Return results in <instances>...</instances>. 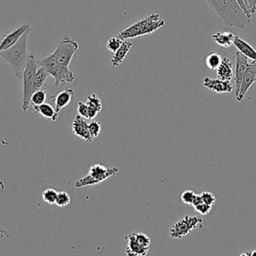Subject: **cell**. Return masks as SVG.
I'll return each instance as SVG.
<instances>
[{"label":"cell","mask_w":256,"mask_h":256,"mask_svg":"<svg viewBox=\"0 0 256 256\" xmlns=\"http://www.w3.org/2000/svg\"><path fill=\"white\" fill-rule=\"evenodd\" d=\"M209 7L228 27L244 29L250 22L236 0H206Z\"/></svg>","instance_id":"obj_1"},{"label":"cell","mask_w":256,"mask_h":256,"mask_svg":"<svg viewBox=\"0 0 256 256\" xmlns=\"http://www.w3.org/2000/svg\"><path fill=\"white\" fill-rule=\"evenodd\" d=\"M28 32L29 30L26 31L13 46L0 52V57L11 65L17 79L22 78V73L29 57L27 54Z\"/></svg>","instance_id":"obj_2"},{"label":"cell","mask_w":256,"mask_h":256,"mask_svg":"<svg viewBox=\"0 0 256 256\" xmlns=\"http://www.w3.org/2000/svg\"><path fill=\"white\" fill-rule=\"evenodd\" d=\"M165 25V20L158 13H152L149 16L133 23L121 30L118 37L122 40H129L136 37L151 34Z\"/></svg>","instance_id":"obj_3"},{"label":"cell","mask_w":256,"mask_h":256,"mask_svg":"<svg viewBox=\"0 0 256 256\" xmlns=\"http://www.w3.org/2000/svg\"><path fill=\"white\" fill-rule=\"evenodd\" d=\"M39 65L36 62V59L33 55H29L28 61L22 73V81H23V96L21 109L23 112H27L31 105V96L33 94V84L36 71Z\"/></svg>","instance_id":"obj_4"},{"label":"cell","mask_w":256,"mask_h":256,"mask_svg":"<svg viewBox=\"0 0 256 256\" xmlns=\"http://www.w3.org/2000/svg\"><path fill=\"white\" fill-rule=\"evenodd\" d=\"M37 63L39 66L44 67L49 75L54 78L55 87H58L62 83H71L75 79V75L69 67L59 64L51 55L40 59Z\"/></svg>","instance_id":"obj_5"},{"label":"cell","mask_w":256,"mask_h":256,"mask_svg":"<svg viewBox=\"0 0 256 256\" xmlns=\"http://www.w3.org/2000/svg\"><path fill=\"white\" fill-rule=\"evenodd\" d=\"M118 172L119 169L117 167L107 168L102 164H94L90 167L89 172L85 177H82L75 182V187L82 188L87 186H94L100 182L105 181L111 176L118 174Z\"/></svg>","instance_id":"obj_6"},{"label":"cell","mask_w":256,"mask_h":256,"mask_svg":"<svg viewBox=\"0 0 256 256\" xmlns=\"http://www.w3.org/2000/svg\"><path fill=\"white\" fill-rule=\"evenodd\" d=\"M79 44L77 41L73 40L70 37H64L62 38L55 50L50 54L59 64L69 67L71 60L74 56V54L78 51Z\"/></svg>","instance_id":"obj_7"},{"label":"cell","mask_w":256,"mask_h":256,"mask_svg":"<svg viewBox=\"0 0 256 256\" xmlns=\"http://www.w3.org/2000/svg\"><path fill=\"white\" fill-rule=\"evenodd\" d=\"M203 226V219L196 216H185L178 219L170 227V236L173 239H180L188 235L193 229Z\"/></svg>","instance_id":"obj_8"},{"label":"cell","mask_w":256,"mask_h":256,"mask_svg":"<svg viewBox=\"0 0 256 256\" xmlns=\"http://www.w3.org/2000/svg\"><path fill=\"white\" fill-rule=\"evenodd\" d=\"M250 60L242 55L240 52L235 53V70H234V81H235V97L239 93L241 82L249 67Z\"/></svg>","instance_id":"obj_9"},{"label":"cell","mask_w":256,"mask_h":256,"mask_svg":"<svg viewBox=\"0 0 256 256\" xmlns=\"http://www.w3.org/2000/svg\"><path fill=\"white\" fill-rule=\"evenodd\" d=\"M256 79V62L255 61H250L249 67L243 77V80L241 82V86L239 89L238 95L235 97L238 102H242L244 97L246 96L247 91L251 87V85L255 82Z\"/></svg>","instance_id":"obj_10"},{"label":"cell","mask_w":256,"mask_h":256,"mask_svg":"<svg viewBox=\"0 0 256 256\" xmlns=\"http://www.w3.org/2000/svg\"><path fill=\"white\" fill-rule=\"evenodd\" d=\"M87 119L83 118L80 115H76L72 122V132L74 135L79 137L81 140L86 142L94 141L90 135Z\"/></svg>","instance_id":"obj_11"},{"label":"cell","mask_w":256,"mask_h":256,"mask_svg":"<svg viewBox=\"0 0 256 256\" xmlns=\"http://www.w3.org/2000/svg\"><path fill=\"white\" fill-rule=\"evenodd\" d=\"M203 86L215 93H230L233 90V85L231 81L221 80L219 78L213 79L210 77H204Z\"/></svg>","instance_id":"obj_12"},{"label":"cell","mask_w":256,"mask_h":256,"mask_svg":"<svg viewBox=\"0 0 256 256\" xmlns=\"http://www.w3.org/2000/svg\"><path fill=\"white\" fill-rule=\"evenodd\" d=\"M29 29H30L29 24H23L20 27H18L17 29H15V30L9 32L8 34H6L5 36H3V38L1 39V42H0V52L13 46L22 37V35Z\"/></svg>","instance_id":"obj_13"},{"label":"cell","mask_w":256,"mask_h":256,"mask_svg":"<svg viewBox=\"0 0 256 256\" xmlns=\"http://www.w3.org/2000/svg\"><path fill=\"white\" fill-rule=\"evenodd\" d=\"M233 45L237 48L238 52H240L242 55L247 57L249 60L256 62V49L250 43L246 42L239 36L235 35L233 40Z\"/></svg>","instance_id":"obj_14"},{"label":"cell","mask_w":256,"mask_h":256,"mask_svg":"<svg viewBox=\"0 0 256 256\" xmlns=\"http://www.w3.org/2000/svg\"><path fill=\"white\" fill-rule=\"evenodd\" d=\"M132 47H133V42H131L129 40H123L121 46L114 53V55H113V57L111 59L112 66L115 67V68L119 67L122 64V62L124 61V59L126 58L127 54L129 53V51L131 50Z\"/></svg>","instance_id":"obj_15"},{"label":"cell","mask_w":256,"mask_h":256,"mask_svg":"<svg viewBox=\"0 0 256 256\" xmlns=\"http://www.w3.org/2000/svg\"><path fill=\"white\" fill-rule=\"evenodd\" d=\"M74 95H75L74 90L69 88V89H65V90L59 92L55 96V110L58 114L63 108H65L66 106H68L71 103Z\"/></svg>","instance_id":"obj_16"},{"label":"cell","mask_w":256,"mask_h":256,"mask_svg":"<svg viewBox=\"0 0 256 256\" xmlns=\"http://www.w3.org/2000/svg\"><path fill=\"white\" fill-rule=\"evenodd\" d=\"M217 77L221 80L225 81H231V79L234 77V71H233V66L229 58L224 57L222 58V61L218 68L216 69Z\"/></svg>","instance_id":"obj_17"},{"label":"cell","mask_w":256,"mask_h":256,"mask_svg":"<svg viewBox=\"0 0 256 256\" xmlns=\"http://www.w3.org/2000/svg\"><path fill=\"white\" fill-rule=\"evenodd\" d=\"M127 246L125 248V253L127 256H146L149 250L142 248L134 239L133 235L130 234L126 237Z\"/></svg>","instance_id":"obj_18"},{"label":"cell","mask_w":256,"mask_h":256,"mask_svg":"<svg viewBox=\"0 0 256 256\" xmlns=\"http://www.w3.org/2000/svg\"><path fill=\"white\" fill-rule=\"evenodd\" d=\"M235 34L231 32H216L211 35L212 40L223 48H229L233 44Z\"/></svg>","instance_id":"obj_19"},{"label":"cell","mask_w":256,"mask_h":256,"mask_svg":"<svg viewBox=\"0 0 256 256\" xmlns=\"http://www.w3.org/2000/svg\"><path fill=\"white\" fill-rule=\"evenodd\" d=\"M35 111L39 113L44 118L50 119L52 121H56L58 119V113L55 110V107H52L49 103H43L38 106H34Z\"/></svg>","instance_id":"obj_20"},{"label":"cell","mask_w":256,"mask_h":256,"mask_svg":"<svg viewBox=\"0 0 256 256\" xmlns=\"http://www.w3.org/2000/svg\"><path fill=\"white\" fill-rule=\"evenodd\" d=\"M49 76V73L47 72V70L42 67V66H39L37 71H36V74H35V78H34V84H33V93L37 90H40L43 88L47 78Z\"/></svg>","instance_id":"obj_21"},{"label":"cell","mask_w":256,"mask_h":256,"mask_svg":"<svg viewBox=\"0 0 256 256\" xmlns=\"http://www.w3.org/2000/svg\"><path fill=\"white\" fill-rule=\"evenodd\" d=\"M221 61H222V56L218 52L211 51L208 53L205 59V64L207 68H209L210 70H216L220 65Z\"/></svg>","instance_id":"obj_22"},{"label":"cell","mask_w":256,"mask_h":256,"mask_svg":"<svg viewBox=\"0 0 256 256\" xmlns=\"http://www.w3.org/2000/svg\"><path fill=\"white\" fill-rule=\"evenodd\" d=\"M86 103L88 106L96 109L98 112H100L102 110V100L101 98L95 94V93H92L90 95H88L87 97V100H86Z\"/></svg>","instance_id":"obj_23"},{"label":"cell","mask_w":256,"mask_h":256,"mask_svg":"<svg viewBox=\"0 0 256 256\" xmlns=\"http://www.w3.org/2000/svg\"><path fill=\"white\" fill-rule=\"evenodd\" d=\"M58 192L53 189V188H47L42 192V199L47 203V204H55L56 199H57Z\"/></svg>","instance_id":"obj_24"},{"label":"cell","mask_w":256,"mask_h":256,"mask_svg":"<svg viewBox=\"0 0 256 256\" xmlns=\"http://www.w3.org/2000/svg\"><path fill=\"white\" fill-rule=\"evenodd\" d=\"M135 241L144 249L149 250L150 248V244H151V240L150 238L144 234V233H132Z\"/></svg>","instance_id":"obj_25"},{"label":"cell","mask_w":256,"mask_h":256,"mask_svg":"<svg viewBox=\"0 0 256 256\" xmlns=\"http://www.w3.org/2000/svg\"><path fill=\"white\" fill-rule=\"evenodd\" d=\"M46 100V92L43 89L35 91L31 96V104L33 106H38L45 103Z\"/></svg>","instance_id":"obj_26"},{"label":"cell","mask_w":256,"mask_h":256,"mask_svg":"<svg viewBox=\"0 0 256 256\" xmlns=\"http://www.w3.org/2000/svg\"><path fill=\"white\" fill-rule=\"evenodd\" d=\"M122 42H123V40L121 39V38H119L118 36L116 37H110L108 40H107V42H106V48L110 51V52H113V53H115L118 49H119V47L121 46V44H122Z\"/></svg>","instance_id":"obj_27"},{"label":"cell","mask_w":256,"mask_h":256,"mask_svg":"<svg viewBox=\"0 0 256 256\" xmlns=\"http://www.w3.org/2000/svg\"><path fill=\"white\" fill-rule=\"evenodd\" d=\"M70 202H71V197H70V195L67 192H65V191L58 192L56 203H55L57 206L65 207L68 204H70Z\"/></svg>","instance_id":"obj_28"},{"label":"cell","mask_w":256,"mask_h":256,"mask_svg":"<svg viewBox=\"0 0 256 256\" xmlns=\"http://www.w3.org/2000/svg\"><path fill=\"white\" fill-rule=\"evenodd\" d=\"M196 196H197V194L193 190H189L188 189V190H185L184 192L181 193L180 198H181V200H182V202L184 204L192 205L194 200H195V198H196Z\"/></svg>","instance_id":"obj_29"},{"label":"cell","mask_w":256,"mask_h":256,"mask_svg":"<svg viewBox=\"0 0 256 256\" xmlns=\"http://www.w3.org/2000/svg\"><path fill=\"white\" fill-rule=\"evenodd\" d=\"M88 128L93 140L96 139L101 133V124L98 121H91L90 123H88Z\"/></svg>","instance_id":"obj_30"},{"label":"cell","mask_w":256,"mask_h":256,"mask_svg":"<svg viewBox=\"0 0 256 256\" xmlns=\"http://www.w3.org/2000/svg\"><path fill=\"white\" fill-rule=\"evenodd\" d=\"M200 196H201V198H202V201H203L204 203L208 204V205L213 206L214 203L216 202V197H215L214 194L211 193V192L204 191V192H202V193L200 194Z\"/></svg>","instance_id":"obj_31"},{"label":"cell","mask_w":256,"mask_h":256,"mask_svg":"<svg viewBox=\"0 0 256 256\" xmlns=\"http://www.w3.org/2000/svg\"><path fill=\"white\" fill-rule=\"evenodd\" d=\"M88 110H89V107L87 105L86 102H82V101H79L78 104H77V111H78V115L82 116L83 118L87 119L88 120Z\"/></svg>","instance_id":"obj_32"},{"label":"cell","mask_w":256,"mask_h":256,"mask_svg":"<svg viewBox=\"0 0 256 256\" xmlns=\"http://www.w3.org/2000/svg\"><path fill=\"white\" fill-rule=\"evenodd\" d=\"M211 208H212L211 205H208V204H206V203H204V202H201L200 204L194 206V209H195L199 214H201V215H206V214L210 213Z\"/></svg>","instance_id":"obj_33"},{"label":"cell","mask_w":256,"mask_h":256,"mask_svg":"<svg viewBox=\"0 0 256 256\" xmlns=\"http://www.w3.org/2000/svg\"><path fill=\"white\" fill-rule=\"evenodd\" d=\"M244 2L247 5L251 15L253 16L254 13L256 12V0H244Z\"/></svg>","instance_id":"obj_34"},{"label":"cell","mask_w":256,"mask_h":256,"mask_svg":"<svg viewBox=\"0 0 256 256\" xmlns=\"http://www.w3.org/2000/svg\"><path fill=\"white\" fill-rule=\"evenodd\" d=\"M237 1V3L239 4V6L241 7V9L245 12V14L249 17V19L252 17V15H251V13H250V11H249V9H248V7H247V5L245 4V2H244V0H236Z\"/></svg>","instance_id":"obj_35"},{"label":"cell","mask_w":256,"mask_h":256,"mask_svg":"<svg viewBox=\"0 0 256 256\" xmlns=\"http://www.w3.org/2000/svg\"><path fill=\"white\" fill-rule=\"evenodd\" d=\"M249 255H250V256H256V250H253V251H251V252L249 253Z\"/></svg>","instance_id":"obj_36"},{"label":"cell","mask_w":256,"mask_h":256,"mask_svg":"<svg viewBox=\"0 0 256 256\" xmlns=\"http://www.w3.org/2000/svg\"><path fill=\"white\" fill-rule=\"evenodd\" d=\"M238 256H250L248 253H246V252H243V253H241V254H239Z\"/></svg>","instance_id":"obj_37"},{"label":"cell","mask_w":256,"mask_h":256,"mask_svg":"<svg viewBox=\"0 0 256 256\" xmlns=\"http://www.w3.org/2000/svg\"><path fill=\"white\" fill-rule=\"evenodd\" d=\"M255 82H256V79H255Z\"/></svg>","instance_id":"obj_38"}]
</instances>
